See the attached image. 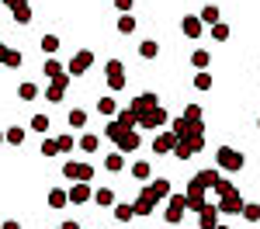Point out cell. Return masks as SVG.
Returning a JSON list of instances; mask_svg holds the SVG:
<instances>
[{
	"label": "cell",
	"instance_id": "obj_1",
	"mask_svg": "<svg viewBox=\"0 0 260 229\" xmlns=\"http://www.w3.org/2000/svg\"><path fill=\"white\" fill-rule=\"evenodd\" d=\"M170 132L177 136L180 143H187L194 153H201L205 149V118H184V115H177L174 122H170Z\"/></svg>",
	"mask_w": 260,
	"mask_h": 229
},
{
	"label": "cell",
	"instance_id": "obj_2",
	"mask_svg": "<svg viewBox=\"0 0 260 229\" xmlns=\"http://www.w3.org/2000/svg\"><path fill=\"white\" fill-rule=\"evenodd\" d=\"M215 167L219 170H229V174H236L246 167V156H243L240 149H233V146H219L215 149Z\"/></svg>",
	"mask_w": 260,
	"mask_h": 229
},
{
	"label": "cell",
	"instance_id": "obj_3",
	"mask_svg": "<svg viewBox=\"0 0 260 229\" xmlns=\"http://www.w3.org/2000/svg\"><path fill=\"white\" fill-rule=\"evenodd\" d=\"M184 212H187V194H170L167 198V212H163V222L167 226H180Z\"/></svg>",
	"mask_w": 260,
	"mask_h": 229
},
{
	"label": "cell",
	"instance_id": "obj_4",
	"mask_svg": "<svg viewBox=\"0 0 260 229\" xmlns=\"http://www.w3.org/2000/svg\"><path fill=\"white\" fill-rule=\"evenodd\" d=\"M90 66H94V52H90V49H80L73 59L66 62V73H70V77H83Z\"/></svg>",
	"mask_w": 260,
	"mask_h": 229
},
{
	"label": "cell",
	"instance_id": "obj_5",
	"mask_svg": "<svg viewBox=\"0 0 260 229\" xmlns=\"http://www.w3.org/2000/svg\"><path fill=\"white\" fill-rule=\"evenodd\" d=\"M104 80H108V90H121L125 87V66H121V59H108Z\"/></svg>",
	"mask_w": 260,
	"mask_h": 229
},
{
	"label": "cell",
	"instance_id": "obj_6",
	"mask_svg": "<svg viewBox=\"0 0 260 229\" xmlns=\"http://www.w3.org/2000/svg\"><path fill=\"white\" fill-rule=\"evenodd\" d=\"M70 73H62V77H56V80H49V87H45V101L49 104H59L62 97H66V87H70Z\"/></svg>",
	"mask_w": 260,
	"mask_h": 229
},
{
	"label": "cell",
	"instance_id": "obj_7",
	"mask_svg": "<svg viewBox=\"0 0 260 229\" xmlns=\"http://www.w3.org/2000/svg\"><path fill=\"white\" fill-rule=\"evenodd\" d=\"M62 174H66V177H70L73 184H77V181H87V184L94 181V167H90V163H70V160H66Z\"/></svg>",
	"mask_w": 260,
	"mask_h": 229
},
{
	"label": "cell",
	"instance_id": "obj_8",
	"mask_svg": "<svg viewBox=\"0 0 260 229\" xmlns=\"http://www.w3.org/2000/svg\"><path fill=\"white\" fill-rule=\"evenodd\" d=\"M156 202H160V198L153 194V187L146 184V187L139 191V198L132 202V205H136V215H153V208H156Z\"/></svg>",
	"mask_w": 260,
	"mask_h": 229
},
{
	"label": "cell",
	"instance_id": "obj_9",
	"mask_svg": "<svg viewBox=\"0 0 260 229\" xmlns=\"http://www.w3.org/2000/svg\"><path fill=\"white\" fill-rule=\"evenodd\" d=\"M243 194L240 191H233V194H225V198H219V215H243Z\"/></svg>",
	"mask_w": 260,
	"mask_h": 229
},
{
	"label": "cell",
	"instance_id": "obj_10",
	"mask_svg": "<svg viewBox=\"0 0 260 229\" xmlns=\"http://www.w3.org/2000/svg\"><path fill=\"white\" fill-rule=\"evenodd\" d=\"M115 146H118V153H136V149L142 146L139 128H125V132H121V139H118Z\"/></svg>",
	"mask_w": 260,
	"mask_h": 229
},
{
	"label": "cell",
	"instance_id": "obj_11",
	"mask_svg": "<svg viewBox=\"0 0 260 229\" xmlns=\"http://www.w3.org/2000/svg\"><path fill=\"white\" fill-rule=\"evenodd\" d=\"M160 125H167V111H163L160 104H156L153 111L139 115V128H160Z\"/></svg>",
	"mask_w": 260,
	"mask_h": 229
},
{
	"label": "cell",
	"instance_id": "obj_12",
	"mask_svg": "<svg viewBox=\"0 0 260 229\" xmlns=\"http://www.w3.org/2000/svg\"><path fill=\"white\" fill-rule=\"evenodd\" d=\"M90 198H94V191H90L87 181H77V184L70 187V205H87Z\"/></svg>",
	"mask_w": 260,
	"mask_h": 229
},
{
	"label": "cell",
	"instance_id": "obj_13",
	"mask_svg": "<svg viewBox=\"0 0 260 229\" xmlns=\"http://www.w3.org/2000/svg\"><path fill=\"white\" fill-rule=\"evenodd\" d=\"M180 31H184L187 39H201V35H205V24H201L198 14H187V18L180 21Z\"/></svg>",
	"mask_w": 260,
	"mask_h": 229
},
{
	"label": "cell",
	"instance_id": "obj_14",
	"mask_svg": "<svg viewBox=\"0 0 260 229\" xmlns=\"http://www.w3.org/2000/svg\"><path fill=\"white\" fill-rule=\"evenodd\" d=\"M198 226L201 229H215V226H219V205L208 202V205L201 208V212H198Z\"/></svg>",
	"mask_w": 260,
	"mask_h": 229
},
{
	"label": "cell",
	"instance_id": "obj_15",
	"mask_svg": "<svg viewBox=\"0 0 260 229\" xmlns=\"http://www.w3.org/2000/svg\"><path fill=\"white\" fill-rule=\"evenodd\" d=\"M156 104H160V97H156V94H139V97H132V104H128V108H132L136 115H146V111H153Z\"/></svg>",
	"mask_w": 260,
	"mask_h": 229
},
{
	"label": "cell",
	"instance_id": "obj_16",
	"mask_svg": "<svg viewBox=\"0 0 260 229\" xmlns=\"http://www.w3.org/2000/svg\"><path fill=\"white\" fill-rule=\"evenodd\" d=\"M180 139L177 136H174V132H160V136H156V139H153V153H174V146H177Z\"/></svg>",
	"mask_w": 260,
	"mask_h": 229
},
{
	"label": "cell",
	"instance_id": "obj_17",
	"mask_svg": "<svg viewBox=\"0 0 260 229\" xmlns=\"http://www.w3.org/2000/svg\"><path fill=\"white\" fill-rule=\"evenodd\" d=\"M111 212H115L118 222H132V219H136V205H132V202H115Z\"/></svg>",
	"mask_w": 260,
	"mask_h": 229
},
{
	"label": "cell",
	"instance_id": "obj_18",
	"mask_svg": "<svg viewBox=\"0 0 260 229\" xmlns=\"http://www.w3.org/2000/svg\"><path fill=\"white\" fill-rule=\"evenodd\" d=\"M194 177H198V184L205 187V191H212V187L219 184V177H222V174H219V167H215V170H198Z\"/></svg>",
	"mask_w": 260,
	"mask_h": 229
},
{
	"label": "cell",
	"instance_id": "obj_19",
	"mask_svg": "<svg viewBox=\"0 0 260 229\" xmlns=\"http://www.w3.org/2000/svg\"><path fill=\"white\" fill-rule=\"evenodd\" d=\"M115 122H118L121 128H139V115H136L132 108H121V111H118V118H115Z\"/></svg>",
	"mask_w": 260,
	"mask_h": 229
},
{
	"label": "cell",
	"instance_id": "obj_20",
	"mask_svg": "<svg viewBox=\"0 0 260 229\" xmlns=\"http://www.w3.org/2000/svg\"><path fill=\"white\" fill-rule=\"evenodd\" d=\"M94 202H98L101 208H115V191H111V187H98V191H94Z\"/></svg>",
	"mask_w": 260,
	"mask_h": 229
},
{
	"label": "cell",
	"instance_id": "obj_21",
	"mask_svg": "<svg viewBox=\"0 0 260 229\" xmlns=\"http://www.w3.org/2000/svg\"><path fill=\"white\" fill-rule=\"evenodd\" d=\"M66 202H70V191H62V187L49 191V208H66Z\"/></svg>",
	"mask_w": 260,
	"mask_h": 229
},
{
	"label": "cell",
	"instance_id": "obj_22",
	"mask_svg": "<svg viewBox=\"0 0 260 229\" xmlns=\"http://www.w3.org/2000/svg\"><path fill=\"white\" fill-rule=\"evenodd\" d=\"M149 187H153V194H156V198H170V194H174L167 177H153V181H149Z\"/></svg>",
	"mask_w": 260,
	"mask_h": 229
},
{
	"label": "cell",
	"instance_id": "obj_23",
	"mask_svg": "<svg viewBox=\"0 0 260 229\" xmlns=\"http://www.w3.org/2000/svg\"><path fill=\"white\" fill-rule=\"evenodd\" d=\"M198 18H201V24H208V28H212V24H219V7H215V4H205Z\"/></svg>",
	"mask_w": 260,
	"mask_h": 229
},
{
	"label": "cell",
	"instance_id": "obj_24",
	"mask_svg": "<svg viewBox=\"0 0 260 229\" xmlns=\"http://www.w3.org/2000/svg\"><path fill=\"white\" fill-rule=\"evenodd\" d=\"M104 170H111V174H121V170H125V153H111V156L104 160Z\"/></svg>",
	"mask_w": 260,
	"mask_h": 229
},
{
	"label": "cell",
	"instance_id": "obj_25",
	"mask_svg": "<svg viewBox=\"0 0 260 229\" xmlns=\"http://www.w3.org/2000/svg\"><path fill=\"white\" fill-rule=\"evenodd\" d=\"M77 146H80L83 153H94V149H98V146H101V139H98V136H94V132H83L80 139H77Z\"/></svg>",
	"mask_w": 260,
	"mask_h": 229
},
{
	"label": "cell",
	"instance_id": "obj_26",
	"mask_svg": "<svg viewBox=\"0 0 260 229\" xmlns=\"http://www.w3.org/2000/svg\"><path fill=\"white\" fill-rule=\"evenodd\" d=\"M132 177L136 181H153V167L146 163V160H139V163L132 167Z\"/></svg>",
	"mask_w": 260,
	"mask_h": 229
},
{
	"label": "cell",
	"instance_id": "obj_27",
	"mask_svg": "<svg viewBox=\"0 0 260 229\" xmlns=\"http://www.w3.org/2000/svg\"><path fill=\"white\" fill-rule=\"evenodd\" d=\"M11 14H14V21H18V24H28V21H31V7H28V0H21Z\"/></svg>",
	"mask_w": 260,
	"mask_h": 229
},
{
	"label": "cell",
	"instance_id": "obj_28",
	"mask_svg": "<svg viewBox=\"0 0 260 229\" xmlns=\"http://www.w3.org/2000/svg\"><path fill=\"white\" fill-rule=\"evenodd\" d=\"M191 62H194V70H208V62H212V52H205V49H194V52H191Z\"/></svg>",
	"mask_w": 260,
	"mask_h": 229
},
{
	"label": "cell",
	"instance_id": "obj_29",
	"mask_svg": "<svg viewBox=\"0 0 260 229\" xmlns=\"http://www.w3.org/2000/svg\"><path fill=\"white\" fill-rule=\"evenodd\" d=\"M139 56H142V59H156V56H160V45H156L153 39H146L139 45Z\"/></svg>",
	"mask_w": 260,
	"mask_h": 229
},
{
	"label": "cell",
	"instance_id": "obj_30",
	"mask_svg": "<svg viewBox=\"0 0 260 229\" xmlns=\"http://www.w3.org/2000/svg\"><path fill=\"white\" fill-rule=\"evenodd\" d=\"M62 73H66V66H62L59 59H45V77H49V80H56Z\"/></svg>",
	"mask_w": 260,
	"mask_h": 229
},
{
	"label": "cell",
	"instance_id": "obj_31",
	"mask_svg": "<svg viewBox=\"0 0 260 229\" xmlns=\"http://www.w3.org/2000/svg\"><path fill=\"white\" fill-rule=\"evenodd\" d=\"M4 139H7L11 146H21L24 143V128H21V125H11V128L4 132Z\"/></svg>",
	"mask_w": 260,
	"mask_h": 229
},
{
	"label": "cell",
	"instance_id": "obj_32",
	"mask_svg": "<svg viewBox=\"0 0 260 229\" xmlns=\"http://www.w3.org/2000/svg\"><path fill=\"white\" fill-rule=\"evenodd\" d=\"M208 35H212V39L215 42H229V35H233V28H229V24H212V31H208Z\"/></svg>",
	"mask_w": 260,
	"mask_h": 229
},
{
	"label": "cell",
	"instance_id": "obj_33",
	"mask_svg": "<svg viewBox=\"0 0 260 229\" xmlns=\"http://www.w3.org/2000/svg\"><path fill=\"white\" fill-rule=\"evenodd\" d=\"M31 132H39V136H45L49 132V115H31Z\"/></svg>",
	"mask_w": 260,
	"mask_h": 229
},
{
	"label": "cell",
	"instance_id": "obj_34",
	"mask_svg": "<svg viewBox=\"0 0 260 229\" xmlns=\"http://www.w3.org/2000/svg\"><path fill=\"white\" fill-rule=\"evenodd\" d=\"M118 31L121 35H132L136 31V18L132 14H118Z\"/></svg>",
	"mask_w": 260,
	"mask_h": 229
},
{
	"label": "cell",
	"instance_id": "obj_35",
	"mask_svg": "<svg viewBox=\"0 0 260 229\" xmlns=\"http://www.w3.org/2000/svg\"><path fill=\"white\" fill-rule=\"evenodd\" d=\"M18 97H21V101H35V97H39V87H35V83H21Z\"/></svg>",
	"mask_w": 260,
	"mask_h": 229
},
{
	"label": "cell",
	"instance_id": "obj_36",
	"mask_svg": "<svg viewBox=\"0 0 260 229\" xmlns=\"http://www.w3.org/2000/svg\"><path fill=\"white\" fill-rule=\"evenodd\" d=\"M194 90H212V77H208V70H198V73H194Z\"/></svg>",
	"mask_w": 260,
	"mask_h": 229
},
{
	"label": "cell",
	"instance_id": "obj_37",
	"mask_svg": "<svg viewBox=\"0 0 260 229\" xmlns=\"http://www.w3.org/2000/svg\"><path fill=\"white\" fill-rule=\"evenodd\" d=\"M98 111H101V115H118V104H115V97H101V101H98Z\"/></svg>",
	"mask_w": 260,
	"mask_h": 229
},
{
	"label": "cell",
	"instance_id": "obj_38",
	"mask_svg": "<svg viewBox=\"0 0 260 229\" xmlns=\"http://www.w3.org/2000/svg\"><path fill=\"white\" fill-rule=\"evenodd\" d=\"M243 219H246V222H260V205H257V202L243 205Z\"/></svg>",
	"mask_w": 260,
	"mask_h": 229
},
{
	"label": "cell",
	"instance_id": "obj_39",
	"mask_svg": "<svg viewBox=\"0 0 260 229\" xmlns=\"http://www.w3.org/2000/svg\"><path fill=\"white\" fill-rule=\"evenodd\" d=\"M70 125H73V128H83V125H87V111H83V108H73V111H70Z\"/></svg>",
	"mask_w": 260,
	"mask_h": 229
},
{
	"label": "cell",
	"instance_id": "obj_40",
	"mask_svg": "<svg viewBox=\"0 0 260 229\" xmlns=\"http://www.w3.org/2000/svg\"><path fill=\"white\" fill-rule=\"evenodd\" d=\"M212 191H215L219 198H225V194H233V191H236V184H233V181H225V177H219V184L212 187Z\"/></svg>",
	"mask_w": 260,
	"mask_h": 229
},
{
	"label": "cell",
	"instance_id": "obj_41",
	"mask_svg": "<svg viewBox=\"0 0 260 229\" xmlns=\"http://www.w3.org/2000/svg\"><path fill=\"white\" fill-rule=\"evenodd\" d=\"M56 153H59V139H56V136H49V139L42 143V156H56Z\"/></svg>",
	"mask_w": 260,
	"mask_h": 229
},
{
	"label": "cell",
	"instance_id": "obj_42",
	"mask_svg": "<svg viewBox=\"0 0 260 229\" xmlns=\"http://www.w3.org/2000/svg\"><path fill=\"white\" fill-rule=\"evenodd\" d=\"M121 132H125V128H121L118 122H108V125H104V136H108L111 143H118V139H121Z\"/></svg>",
	"mask_w": 260,
	"mask_h": 229
},
{
	"label": "cell",
	"instance_id": "obj_43",
	"mask_svg": "<svg viewBox=\"0 0 260 229\" xmlns=\"http://www.w3.org/2000/svg\"><path fill=\"white\" fill-rule=\"evenodd\" d=\"M21 62H24V59H21V52H18V49H7V56H4V66H11V70H18Z\"/></svg>",
	"mask_w": 260,
	"mask_h": 229
},
{
	"label": "cell",
	"instance_id": "obj_44",
	"mask_svg": "<svg viewBox=\"0 0 260 229\" xmlns=\"http://www.w3.org/2000/svg\"><path fill=\"white\" fill-rule=\"evenodd\" d=\"M56 49H59V39H56V35H42V52H49V56H52Z\"/></svg>",
	"mask_w": 260,
	"mask_h": 229
},
{
	"label": "cell",
	"instance_id": "obj_45",
	"mask_svg": "<svg viewBox=\"0 0 260 229\" xmlns=\"http://www.w3.org/2000/svg\"><path fill=\"white\" fill-rule=\"evenodd\" d=\"M174 156H177V160H191V156H194V149H191L187 143H177V146H174Z\"/></svg>",
	"mask_w": 260,
	"mask_h": 229
},
{
	"label": "cell",
	"instance_id": "obj_46",
	"mask_svg": "<svg viewBox=\"0 0 260 229\" xmlns=\"http://www.w3.org/2000/svg\"><path fill=\"white\" fill-rule=\"evenodd\" d=\"M205 205H208V198H205V194H187V208H194V212H201Z\"/></svg>",
	"mask_w": 260,
	"mask_h": 229
},
{
	"label": "cell",
	"instance_id": "obj_47",
	"mask_svg": "<svg viewBox=\"0 0 260 229\" xmlns=\"http://www.w3.org/2000/svg\"><path fill=\"white\" fill-rule=\"evenodd\" d=\"M56 139H59V153H70V149L77 146V139H73V136H56Z\"/></svg>",
	"mask_w": 260,
	"mask_h": 229
},
{
	"label": "cell",
	"instance_id": "obj_48",
	"mask_svg": "<svg viewBox=\"0 0 260 229\" xmlns=\"http://www.w3.org/2000/svg\"><path fill=\"white\" fill-rule=\"evenodd\" d=\"M184 118H198V122H201V118H205V111H201L198 104H187V108H184Z\"/></svg>",
	"mask_w": 260,
	"mask_h": 229
},
{
	"label": "cell",
	"instance_id": "obj_49",
	"mask_svg": "<svg viewBox=\"0 0 260 229\" xmlns=\"http://www.w3.org/2000/svg\"><path fill=\"white\" fill-rule=\"evenodd\" d=\"M115 7H118V14H132L136 0H115Z\"/></svg>",
	"mask_w": 260,
	"mask_h": 229
},
{
	"label": "cell",
	"instance_id": "obj_50",
	"mask_svg": "<svg viewBox=\"0 0 260 229\" xmlns=\"http://www.w3.org/2000/svg\"><path fill=\"white\" fill-rule=\"evenodd\" d=\"M0 229H21V226H18V222H14V219H7V222H4V226H0Z\"/></svg>",
	"mask_w": 260,
	"mask_h": 229
},
{
	"label": "cell",
	"instance_id": "obj_51",
	"mask_svg": "<svg viewBox=\"0 0 260 229\" xmlns=\"http://www.w3.org/2000/svg\"><path fill=\"white\" fill-rule=\"evenodd\" d=\"M56 229H80V222H62V226H56Z\"/></svg>",
	"mask_w": 260,
	"mask_h": 229
},
{
	"label": "cell",
	"instance_id": "obj_52",
	"mask_svg": "<svg viewBox=\"0 0 260 229\" xmlns=\"http://www.w3.org/2000/svg\"><path fill=\"white\" fill-rule=\"evenodd\" d=\"M0 4H7V7H11V11H14V7H18L21 0H0Z\"/></svg>",
	"mask_w": 260,
	"mask_h": 229
},
{
	"label": "cell",
	"instance_id": "obj_53",
	"mask_svg": "<svg viewBox=\"0 0 260 229\" xmlns=\"http://www.w3.org/2000/svg\"><path fill=\"white\" fill-rule=\"evenodd\" d=\"M4 56H7V45H4V42H0V62H4Z\"/></svg>",
	"mask_w": 260,
	"mask_h": 229
},
{
	"label": "cell",
	"instance_id": "obj_54",
	"mask_svg": "<svg viewBox=\"0 0 260 229\" xmlns=\"http://www.w3.org/2000/svg\"><path fill=\"white\" fill-rule=\"evenodd\" d=\"M215 229H233V226H215Z\"/></svg>",
	"mask_w": 260,
	"mask_h": 229
},
{
	"label": "cell",
	"instance_id": "obj_55",
	"mask_svg": "<svg viewBox=\"0 0 260 229\" xmlns=\"http://www.w3.org/2000/svg\"><path fill=\"white\" fill-rule=\"evenodd\" d=\"M0 143H7V139H4V132H0Z\"/></svg>",
	"mask_w": 260,
	"mask_h": 229
},
{
	"label": "cell",
	"instance_id": "obj_56",
	"mask_svg": "<svg viewBox=\"0 0 260 229\" xmlns=\"http://www.w3.org/2000/svg\"><path fill=\"white\" fill-rule=\"evenodd\" d=\"M257 128H260V118H257Z\"/></svg>",
	"mask_w": 260,
	"mask_h": 229
}]
</instances>
